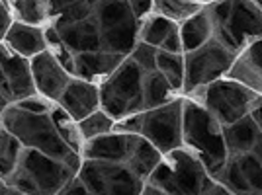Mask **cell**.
I'll return each instance as SVG.
<instances>
[{"mask_svg":"<svg viewBox=\"0 0 262 195\" xmlns=\"http://www.w3.org/2000/svg\"><path fill=\"white\" fill-rule=\"evenodd\" d=\"M0 125L10 131L12 135H16L24 147L41 151L47 156L63 160L67 166L78 172L82 156L63 141L51 119V113H33L20 108L18 104H10L0 115Z\"/></svg>","mask_w":262,"mask_h":195,"instance_id":"cell-1","label":"cell"},{"mask_svg":"<svg viewBox=\"0 0 262 195\" xmlns=\"http://www.w3.org/2000/svg\"><path fill=\"white\" fill-rule=\"evenodd\" d=\"M182 144L202 160L211 178L223 168L229 156L223 125L190 96L182 98Z\"/></svg>","mask_w":262,"mask_h":195,"instance_id":"cell-2","label":"cell"},{"mask_svg":"<svg viewBox=\"0 0 262 195\" xmlns=\"http://www.w3.org/2000/svg\"><path fill=\"white\" fill-rule=\"evenodd\" d=\"M114 129L141 135L153 142L163 154H166L182 147V100L174 98L163 106L127 115L116 121Z\"/></svg>","mask_w":262,"mask_h":195,"instance_id":"cell-3","label":"cell"},{"mask_svg":"<svg viewBox=\"0 0 262 195\" xmlns=\"http://www.w3.org/2000/svg\"><path fill=\"white\" fill-rule=\"evenodd\" d=\"M75 170L63 160L47 156L45 152L24 147L20 162L6 184L18 193H59L63 185L75 176Z\"/></svg>","mask_w":262,"mask_h":195,"instance_id":"cell-4","label":"cell"},{"mask_svg":"<svg viewBox=\"0 0 262 195\" xmlns=\"http://www.w3.org/2000/svg\"><path fill=\"white\" fill-rule=\"evenodd\" d=\"M145 72L129 55L100 84V108L116 121L145 109L143 100Z\"/></svg>","mask_w":262,"mask_h":195,"instance_id":"cell-5","label":"cell"},{"mask_svg":"<svg viewBox=\"0 0 262 195\" xmlns=\"http://www.w3.org/2000/svg\"><path fill=\"white\" fill-rule=\"evenodd\" d=\"M209 174L202 160L184 144L163 154V160L157 164L151 176V184L161 187L163 193L170 195H198L202 193L204 182Z\"/></svg>","mask_w":262,"mask_h":195,"instance_id":"cell-6","label":"cell"},{"mask_svg":"<svg viewBox=\"0 0 262 195\" xmlns=\"http://www.w3.org/2000/svg\"><path fill=\"white\" fill-rule=\"evenodd\" d=\"M192 94H194V100L208 109L221 125H229L233 121L249 115L252 104L260 96L258 92H254L229 76L217 78L206 86L198 88Z\"/></svg>","mask_w":262,"mask_h":195,"instance_id":"cell-7","label":"cell"},{"mask_svg":"<svg viewBox=\"0 0 262 195\" xmlns=\"http://www.w3.org/2000/svg\"><path fill=\"white\" fill-rule=\"evenodd\" d=\"M235 51L227 49L219 39L211 37L208 43L184 53V88L182 94L190 96L198 88L227 76L237 59Z\"/></svg>","mask_w":262,"mask_h":195,"instance_id":"cell-8","label":"cell"},{"mask_svg":"<svg viewBox=\"0 0 262 195\" xmlns=\"http://www.w3.org/2000/svg\"><path fill=\"white\" fill-rule=\"evenodd\" d=\"M77 174L92 195H135L141 193L145 184L125 162L84 158Z\"/></svg>","mask_w":262,"mask_h":195,"instance_id":"cell-9","label":"cell"},{"mask_svg":"<svg viewBox=\"0 0 262 195\" xmlns=\"http://www.w3.org/2000/svg\"><path fill=\"white\" fill-rule=\"evenodd\" d=\"M30 66H32V76L35 90L57 104V100L61 98L65 86L71 82V72L65 66L59 63V59L55 57L51 49H45L41 53L30 59Z\"/></svg>","mask_w":262,"mask_h":195,"instance_id":"cell-10","label":"cell"},{"mask_svg":"<svg viewBox=\"0 0 262 195\" xmlns=\"http://www.w3.org/2000/svg\"><path fill=\"white\" fill-rule=\"evenodd\" d=\"M239 49L262 37V10L252 0H233L227 23L223 26Z\"/></svg>","mask_w":262,"mask_h":195,"instance_id":"cell-11","label":"cell"},{"mask_svg":"<svg viewBox=\"0 0 262 195\" xmlns=\"http://www.w3.org/2000/svg\"><path fill=\"white\" fill-rule=\"evenodd\" d=\"M57 104L75 121L84 119L92 111L100 109V86L92 80L71 78Z\"/></svg>","mask_w":262,"mask_h":195,"instance_id":"cell-12","label":"cell"},{"mask_svg":"<svg viewBox=\"0 0 262 195\" xmlns=\"http://www.w3.org/2000/svg\"><path fill=\"white\" fill-rule=\"evenodd\" d=\"M0 68L4 70V75L10 82L14 102H20L24 98L33 96L37 92L35 84H33L30 61L4 45H0Z\"/></svg>","mask_w":262,"mask_h":195,"instance_id":"cell-13","label":"cell"},{"mask_svg":"<svg viewBox=\"0 0 262 195\" xmlns=\"http://www.w3.org/2000/svg\"><path fill=\"white\" fill-rule=\"evenodd\" d=\"M131 144V133L110 131L100 137L84 142L80 156L90 160H110V162H125Z\"/></svg>","mask_w":262,"mask_h":195,"instance_id":"cell-14","label":"cell"},{"mask_svg":"<svg viewBox=\"0 0 262 195\" xmlns=\"http://www.w3.org/2000/svg\"><path fill=\"white\" fill-rule=\"evenodd\" d=\"M57 32L61 35V41L65 43L67 49L73 51L75 55L102 49V30H100L98 22L94 20V16L84 22L59 28Z\"/></svg>","mask_w":262,"mask_h":195,"instance_id":"cell-15","label":"cell"},{"mask_svg":"<svg viewBox=\"0 0 262 195\" xmlns=\"http://www.w3.org/2000/svg\"><path fill=\"white\" fill-rule=\"evenodd\" d=\"M4 43L26 59H32L49 47L45 39V32L39 26H30L18 20L12 22V26L8 28V32L4 35Z\"/></svg>","mask_w":262,"mask_h":195,"instance_id":"cell-16","label":"cell"},{"mask_svg":"<svg viewBox=\"0 0 262 195\" xmlns=\"http://www.w3.org/2000/svg\"><path fill=\"white\" fill-rule=\"evenodd\" d=\"M125 57L116 53H108L104 49L100 51H88V53L75 55V76L96 82L100 76H110L121 65Z\"/></svg>","mask_w":262,"mask_h":195,"instance_id":"cell-17","label":"cell"},{"mask_svg":"<svg viewBox=\"0 0 262 195\" xmlns=\"http://www.w3.org/2000/svg\"><path fill=\"white\" fill-rule=\"evenodd\" d=\"M163 160V152L159 151L151 141H147L141 135L131 133V144L125 164L131 172H135L141 180H147L157 164Z\"/></svg>","mask_w":262,"mask_h":195,"instance_id":"cell-18","label":"cell"},{"mask_svg":"<svg viewBox=\"0 0 262 195\" xmlns=\"http://www.w3.org/2000/svg\"><path fill=\"white\" fill-rule=\"evenodd\" d=\"M178 33H180V41H182V53L194 51L204 43H208L213 37V23L209 18L206 6L196 14H192L190 18L182 20L178 26Z\"/></svg>","mask_w":262,"mask_h":195,"instance_id":"cell-19","label":"cell"},{"mask_svg":"<svg viewBox=\"0 0 262 195\" xmlns=\"http://www.w3.org/2000/svg\"><path fill=\"white\" fill-rule=\"evenodd\" d=\"M137 43H139V22L135 18L108 30H102V49L108 53L127 57Z\"/></svg>","mask_w":262,"mask_h":195,"instance_id":"cell-20","label":"cell"},{"mask_svg":"<svg viewBox=\"0 0 262 195\" xmlns=\"http://www.w3.org/2000/svg\"><path fill=\"white\" fill-rule=\"evenodd\" d=\"M258 135H260V131L256 127L254 119L251 117V113L233 121L229 125H223V137H225V147H227L229 154L251 152Z\"/></svg>","mask_w":262,"mask_h":195,"instance_id":"cell-21","label":"cell"},{"mask_svg":"<svg viewBox=\"0 0 262 195\" xmlns=\"http://www.w3.org/2000/svg\"><path fill=\"white\" fill-rule=\"evenodd\" d=\"M176 28H178V22L153 12L139 22V41L153 45V47H161L164 39L174 32Z\"/></svg>","mask_w":262,"mask_h":195,"instance_id":"cell-22","label":"cell"},{"mask_svg":"<svg viewBox=\"0 0 262 195\" xmlns=\"http://www.w3.org/2000/svg\"><path fill=\"white\" fill-rule=\"evenodd\" d=\"M135 18L127 0H96L94 4V20L100 30H108L118 23H123Z\"/></svg>","mask_w":262,"mask_h":195,"instance_id":"cell-23","label":"cell"},{"mask_svg":"<svg viewBox=\"0 0 262 195\" xmlns=\"http://www.w3.org/2000/svg\"><path fill=\"white\" fill-rule=\"evenodd\" d=\"M174 90L170 86V82L163 76V72L159 70H151V72H145L143 78V100H145V109L157 108V106H163L166 102L174 100L172 98Z\"/></svg>","mask_w":262,"mask_h":195,"instance_id":"cell-24","label":"cell"},{"mask_svg":"<svg viewBox=\"0 0 262 195\" xmlns=\"http://www.w3.org/2000/svg\"><path fill=\"white\" fill-rule=\"evenodd\" d=\"M22 151H24L22 141L0 125V178L4 182L14 174L16 166L20 162Z\"/></svg>","mask_w":262,"mask_h":195,"instance_id":"cell-25","label":"cell"},{"mask_svg":"<svg viewBox=\"0 0 262 195\" xmlns=\"http://www.w3.org/2000/svg\"><path fill=\"white\" fill-rule=\"evenodd\" d=\"M10 12L18 22L39 26V28L51 16L47 0H10Z\"/></svg>","mask_w":262,"mask_h":195,"instance_id":"cell-26","label":"cell"},{"mask_svg":"<svg viewBox=\"0 0 262 195\" xmlns=\"http://www.w3.org/2000/svg\"><path fill=\"white\" fill-rule=\"evenodd\" d=\"M157 70L170 82L174 92L184 88V53H168L159 49L157 53Z\"/></svg>","mask_w":262,"mask_h":195,"instance_id":"cell-27","label":"cell"},{"mask_svg":"<svg viewBox=\"0 0 262 195\" xmlns=\"http://www.w3.org/2000/svg\"><path fill=\"white\" fill-rule=\"evenodd\" d=\"M49 113H51V119H53L55 127L59 131V135L63 137V141H65L73 151H77L78 154H80V152H82V147H84V139H82V135H80V131H78V121L73 119L59 104H55L53 109H51Z\"/></svg>","mask_w":262,"mask_h":195,"instance_id":"cell-28","label":"cell"},{"mask_svg":"<svg viewBox=\"0 0 262 195\" xmlns=\"http://www.w3.org/2000/svg\"><path fill=\"white\" fill-rule=\"evenodd\" d=\"M202 8H204L202 0H155V12L163 14L174 22L178 20L182 22Z\"/></svg>","mask_w":262,"mask_h":195,"instance_id":"cell-29","label":"cell"},{"mask_svg":"<svg viewBox=\"0 0 262 195\" xmlns=\"http://www.w3.org/2000/svg\"><path fill=\"white\" fill-rule=\"evenodd\" d=\"M114 125H116V119L110 117L108 113L100 108L96 111H92L90 115H86L84 119L78 121V131H80L82 139L86 142L90 139H94V137H100L104 133L114 131Z\"/></svg>","mask_w":262,"mask_h":195,"instance_id":"cell-30","label":"cell"},{"mask_svg":"<svg viewBox=\"0 0 262 195\" xmlns=\"http://www.w3.org/2000/svg\"><path fill=\"white\" fill-rule=\"evenodd\" d=\"M94 4L96 0H78V2H73L65 6L61 12H57V18H55V26L53 28H65V26H71V23L77 22H84L88 18L94 16Z\"/></svg>","mask_w":262,"mask_h":195,"instance_id":"cell-31","label":"cell"},{"mask_svg":"<svg viewBox=\"0 0 262 195\" xmlns=\"http://www.w3.org/2000/svg\"><path fill=\"white\" fill-rule=\"evenodd\" d=\"M237 158L241 172L245 176L247 184L251 187V193H262V164L256 160L252 152H243V154H229Z\"/></svg>","mask_w":262,"mask_h":195,"instance_id":"cell-32","label":"cell"},{"mask_svg":"<svg viewBox=\"0 0 262 195\" xmlns=\"http://www.w3.org/2000/svg\"><path fill=\"white\" fill-rule=\"evenodd\" d=\"M157 53H159V47H153V45L139 41L133 47L129 57L141 66L143 72H151V70H157Z\"/></svg>","mask_w":262,"mask_h":195,"instance_id":"cell-33","label":"cell"},{"mask_svg":"<svg viewBox=\"0 0 262 195\" xmlns=\"http://www.w3.org/2000/svg\"><path fill=\"white\" fill-rule=\"evenodd\" d=\"M14 104H18L20 108L28 109V111H33V113H49L51 109H53V102L51 100H47L45 96H37V94H33V96H28L20 100V102H14Z\"/></svg>","mask_w":262,"mask_h":195,"instance_id":"cell-34","label":"cell"},{"mask_svg":"<svg viewBox=\"0 0 262 195\" xmlns=\"http://www.w3.org/2000/svg\"><path fill=\"white\" fill-rule=\"evenodd\" d=\"M127 2H129V8L137 22L145 20L149 14L155 12V0H127Z\"/></svg>","mask_w":262,"mask_h":195,"instance_id":"cell-35","label":"cell"},{"mask_svg":"<svg viewBox=\"0 0 262 195\" xmlns=\"http://www.w3.org/2000/svg\"><path fill=\"white\" fill-rule=\"evenodd\" d=\"M59 193H63V195H86L88 189H86V185H84V182L78 178V174H75V176H73V178L63 185V189H61Z\"/></svg>","mask_w":262,"mask_h":195,"instance_id":"cell-36","label":"cell"},{"mask_svg":"<svg viewBox=\"0 0 262 195\" xmlns=\"http://www.w3.org/2000/svg\"><path fill=\"white\" fill-rule=\"evenodd\" d=\"M163 51H168V53H182V41H180V33H178V28L170 33L166 39L163 41V45L159 47Z\"/></svg>","mask_w":262,"mask_h":195,"instance_id":"cell-37","label":"cell"},{"mask_svg":"<svg viewBox=\"0 0 262 195\" xmlns=\"http://www.w3.org/2000/svg\"><path fill=\"white\" fill-rule=\"evenodd\" d=\"M12 26V12L8 6H4L0 2V41H4V35Z\"/></svg>","mask_w":262,"mask_h":195,"instance_id":"cell-38","label":"cell"},{"mask_svg":"<svg viewBox=\"0 0 262 195\" xmlns=\"http://www.w3.org/2000/svg\"><path fill=\"white\" fill-rule=\"evenodd\" d=\"M251 117L254 119V123H256V127H258V131L262 133V96L256 98V102L252 104Z\"/></svg>","mask_w":262,"mask_h":195,"instance_id":"cell-39","label":"cell"},{"mask_svg":"<svg viewBox=\"0 0 262 195\" xmlns=\"http://www.w3.org/2000/svg\"><path fill=\"white\" fill-rule=\"evenodd\" d=\"M0 94H2L4 98H8L10 102H14L10 82H8V78H6V75H4V70H2V68H0Z\"/></svg>","mask_w":262,"mask_h":195,"instance_id":"cell-40","label":"cell"},{"mask_svg":"<svg viewBox=\"0 0 262 195\" xmlns=\"http://www.w3.org/2000/svg\"><path fill=\"white\" fill-rule=\"evenodd\" d=\"M73 2H78V0H47V6H49V12L51 16H55L57 12H61L65 6L73 4Z\"/></svg>","mask_w":262,"mask_h":195,"instance_id":"cell-41","label":"cell"},{"mask_svg":"<svg viewBox=\"0 0 262 195\" xmlns=\"http://www.w3.org/2000/svg\"><path fill=\"white\" fill-rule=\"evenodd\" d=\"M251 152L256 156V160L262 164V133L258 135V139H256V142H254V147L251 149Z\"/></svg>","mask_w":262,"mask_h":195,"instance_id":"cell-42","label":"cell"},{"mask_svg":"<svg viewBox=\"0 0 262 195\" xmlns=\"http://www.w3.org/2000/svg\"><path fill=\"white\" fill-rule=\"evenodd\" d=\"M12 193H18L12 185H8L2 178H0V195H12Z\"/></svg>","mask_w":262,"mask_h":195,"instance_id":"cell-43","label":"cell"},{"mask_svg":"<svg viewBox=\"0 0 262 195\" xmlns=\"http://www.w3.org/2000/svg\"><path fill=\"white\" fill-rule=\"evenodd\" d=\"M10 104H12V102H10V100H8V98H4V96H2V94H0V115L4 113V109L8 108Z\"/></svg>","mask_w":262,"mask_h":195,"instance_id":"cell-44","label":"cell"},{"mask_svg":"<svg viewBox=\"0 0 262 195\" xmlns=\"http://www.w3.org/2000/svg\"><path fill=\"white\" fill-rule=\"evenodd\" d=\"M252 2H254V4H256V6H258V8L262 10V0H252Z\"/></svg>","mask_w":262,"mask_h":195,"instance_id":"cell-45","label":"cell"},{"mask_svg":"<svg viewBox=\"0 0 262 195\" xmlns=\"http://www.w3.org/2000/svg\"><path fill=\"white\" fill-rule=\"evenodd\" d=\"M260 96H262V90H260Z\"/></svg>","mask_w":262,"mask_h":195,"instance_id":"cell-46","label":"cell"}]
</instances>
